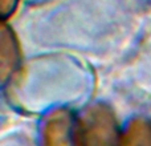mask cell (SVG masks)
<instances>
[{
  "mask_svg": "<svg viewBox=\"0 0 151 146\" xmlns=\"http://www.w3.org/2000/svg\"><path fill=\"white\" fill-rule=\"evenodd\" d=\"M19 64V47L12 31L3 25L0 32V71L1 81L5 82Z\"/></svg>",
  "mask_w": 151,
  "mask_h": 146,
  "instance_id": "3",
  "label": "cell"
},
{
  "mask_svg": "<svg viewBox=\"0 0 151 146\" xmlns=\"http://www.w3.org/2000/svg\"><path fill=\"white\" fill-rule=\"evenodd\" d=\"M119 146H151V121L147 118L133 120L121 136Z\"/></svg>",
  "mask_w": 151,
  "mask_h": 146,
  "instance_id": "4",
  "label": "cell"
},
{
  "mask_svg": "<svg viewBox=\"0 0 151 146\" xmlns=\"http://www.w3.org/2000/svg\"><path fill=\"white\" fill-rule=\"evenodd\" d=\"M80 120L85 146H119L117 121L107 106L93 105Z\"/></svg>",
  "mask_w": 151,
  "mask_h": 146,
  "instance_id": "1",
  "label": "cell"
},
{
  "mask_svg": "<svg viewBox=\"0 0 151 146\" xmlns=\"http://www.w3.org/2000/svg\"><path fill=\"white\" fill-rule=\"evenodd\" d=\"M42 146H85L81 120L65 109L50 113L42 128Z\"/></svg>",
  "mask_w": 151,
  "mask_h": 146,
  "instance_id": "2",
  "label": "cell"
},
{
  "mask_svg": "<svg viewBox=\"0 0 151 146\" xmlns=\"http://www.w3.org/2000/svg\"><path fill=\"white\" fill-rule=\"evenodd\" d=\"M17 1L19 0H0V11H1L3 19H7L15 11Z\"/></svg>",
  "mask_w": 151,
  "mask_h": 146,
  "instance_id": "5",
  "label": "cell"
}]
</instances>
